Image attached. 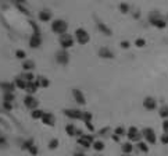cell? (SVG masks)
Here are the masks:
<instances>
[{
	"instance_id": "cell-1",
	"label": "cell",
	"mask_w": 168,
	"mask_h": 156,
	"mask_svg": "<svg viewBox=\"0 0 168 156\" xmlns=\"http://www.w3.org/2000/svg\"><path fill=\"white\" fill-rule=\"evenodd\" d=\"M67 29H68V24L64 21V20H54L51 21V31L57 35H63V33H67Z\"/></svg>"
},
{
	"instance_id": "cell-2",
	"label": "cell",
	"mask_w": 168,
	"mask_h": 156,
	"mask_svg": "<svg viewBox=\"0 0 168 156\" xmlns=\"http://www.w3.org/2000/svg\"><path fill=\"white\" fill-rule=\"evenodd\" d=\"M58 42H60L61 49L68 50L70 47L74 46V43H75V38L72 37V35H70V33H63V35H60V38H58Z\"/></svg>"
},
{
	"instance_id": "cell-3",
	"label": "cell",
	"mask_w": 168,
	"mask_h": 156,
	"mask_svg": "<svg viewBox=\"0 0 168 156\" xmlns=\"http://www.w3.org/2000/svg\"><path fill=\"white\" fill-rule=\"evenodd\" d=\"M74 35H75V39L79 45H88L89 43L90 37H89V33H88V31H86L85 28H76Z\"/></svg>"
},
{
	"instance_id": "cell-4",
	"label": "cell",
	"mask_w": 168,
	"mask_h": 156,
	"mask_svg": "<svg viewBox=\"0 0 168 156\" xmlns=\"http://www.w3.org/2000/svg\"><path fill=\"white\" fill-rule=\"evenodd\" d=\"M149 20H150L151 25L156 27V28H158V29H164L165 27H167V21H165L158 13H156V11H154L151 15H149Z\"/></svg>"
},
{
	"instance_id": "cell-5",
	"label": "cell",
	"mask_w": 168,
	"mask_h": 156,
	"mask_svg": "<svg viewBox=\"0 0 168 156\" xmlns=\"http://www.w3.org/2000/svg\"><path fill=\"white\" fill-rule=\"evenodd\" d=\"M142 135L143 138L146 139L147 144H150V145H154L156 144V141H157V137H156V132H154L153 128L150 127H146L142 130Z\"/></svg>"
},
{
	"instance_id": "cell-6",
	"label": "cell",
	"mask_w": 168,
	"mask_h": 156,
	"mask_svg": "<svg viewBox=\"0 0 168 156\" xmlns=\"http://www.w3.org/2000/svg\"><path fill=\"white\" fill-rule=\"evenodd\" d=\"M126 137H128V139L131 142H139L143 135H142V131H139L135 126H132V127H129L128 131H126Z\"/></svg>"
},
{
	"instance_id": "cell-7",
	"label": "cell",
	"mask_w": 168,
	"mask_h": 156,
	"mask_svg": "<svg viewBox=\"0 0 168 156\" xmlns=\"http://www.w3.org/2000/svg\"><path fill=\"white\" fill-rule=\"evenodd\" d=\"M56 62L61 65H67L70 63V53L65 49H60L56 52Z\"/></svg>"
},
{
	"instance_id": "cell-8",
	"label": "cell",
	"mask_w": 168,
	"mask_h": 156,
	"mask_svg": "<svg viewBox=\"0 0 168 156\" xmlns=\"http://www.w3.org/2000/svg\"><path fill=\"white\" fill-rule=\"evenodd\" d=\"M24 105H25L26 109L35 110L39 107V100H38L33 95H26L25 98H24Z\"/></svg>"
},
{
	"instance_id": "cell-9",
	"label": "cell",
	"mask_w": 168,
	"mask_h": 156,
	"mask_svg": "<svg viewBox=\"0 0 168 156\" xmlns=\"http://www.w3.org/2000/svg\"><path fill=\"white\" fill-rule=\"evenodd\" d=\"M63 112H64V114L68 119H72V120H82V116H83V112H81L79 109H64Z\"/></svg>"
},
{
	"instance_id": "cell-10",
	"label": "cell",
	"mask_w": 168,
	"mask_h": 156,
	"mask_svg": "<svg viewBox=\"0 0 168 156\" xmlns=\"http://www.w3.org/2000/svg\"><path fill=\"white\" fill-rule=\"evenodd\" d=\"M72 96H74V99H75V102L78 103V105H81V106L86 105V98H85V95H83V92L81 91V89H78V88H72Z\"/></svg>"
},
{
	"instance_id": "cell-11",
	"label": "cell",
	"mask_w": 168,
	"mask_h": 156,
	"mask_svg": "<svg viewBox=\"0 0 168 156\" xmlns=\"http://www.w3.org/2000/svg\"><path fill=\"white\" fill-rule=\"evenodd\" d=\"M29 47L31 49H39L40 45H42V37L40 33H32L31 38H29Z\"/></svg>"
},
{
	"instance_id": "cell-12",
	"label": "cell",
	"mask_w": 168,
	"mask_h": 156,
	"mask_svg": "<svg viewBox=\"0 0 168 156\" xmlns=\"http://www.w3.org/2000/svg\"><path fill=\"white\" fill-rule=\"evenodd\" d=\"M143 107L149 112H153V110L157 109V100L151 96H147V98L143 99Z\"/></svg>"
},
{
	"instance_id": "cell-13",
	"label": "cell",
	"mask_w": 168,
	"mask_h": 156,
	"mask_svg": "<svg viewBox=\"0 0 168 156\" xmlns=\"http://www.w3.org/2000/svg\"><path fill=\"white\" fill-rule=\"evenodd\" d=\"M42 123L45 126H47V127H54V124H56V116L50 112H45V114L42 117Z\"/></svg>"
},
{
	"instance_id": "cell-14",
	"label": "cell",
	"mask_w": 168,
	"mask_h": 156,
	"mask_svg": "<svg viewBox=\"0 0 168 156\" xmlns=\"http://www.w3.org/2000/svg\"><path fill=\"white\" fill-rule=\"evenodd\" d=\"M78 144L79 145H82L83 148H90L93 144V137L92 135H85L82 134L81 137L78 138Z\"/></svg>"
},
{
	"instance_id": "cell-15",
	"label": "cell",
	"mask_w": 168,
	"mask_h": 156,
	"mask_svg": "<svg viewBox=\"0 0 168 156\" xmlns=\"http://www.w3.org/2000/svg\"><path fill=\"white\" fill-rule=\"evenodd\" d=\"M15 88H17V85H15V82H8V81H2L0 82V89L6 94V92H14Z\"/></svg>"
},
{
	"instance_id": "cell-16",
	"label": "cell",
	"mask_w": 168,
	"mask_h": 156,
	"mask_svg": "<svg viewBox=\"0 0 168 156\" xmlns=\"http://www.w3.org/2000/svg\"><path fill=\"white\" fill-rule=\"evenodd\" d=\"M38 17H39V21H42V22H49L51 18H53V14H51V11H50V10H47V8H43L42 11H39Z\"/></svg>"
},
{
	"instance_id": "cell-17",
	"label": "cell",
	"mask_w": 168,
	"mask_h": 156,
	"mask_svg": "<svg viewBox=\"0 0 168 156\" xmlns=\"http://www.w3.org/2000/svg\"><path fill=\"white\" fill-rule=\"evenodd\" d=\"M65 132H67L68 137H75V135H82V131L78 130V128L74 126V124H67V127H65Z\"/></svg>"
},
{
	"instance_id": "cell-18",
	"label": "cell",
	"mask_w": 168,
	"mask_h": 156,
	"mask_svg": "<svg viewBox=\"0 0 168 156\" xmlns=\"http://www.w3.org/2000/svg\"><path fill=\"white\" fill-rule=\"evenodd\" d=\"M36 85H38V88H47L49 85H50V81H49V78H46L45 75H39V77H36V80H35Z\"/></svg>"
},
{
	"instance_id": "cell-19",
	"label": "cell",
	"mask_w": 168,
	"mask_h": 156,
	"mask_svg": "<svg viewBox=\"0 0 168 156\" xmlns=\"http://www.w3.org/2000/svg\"><path fill=\"white\" fill-rule=\"evenodd\" d=\"M97 55H99V57H101V59H114V53H113L108 47H100Z\"/></svg>"
},
{
	"instance_id": "cell-20",
	"label": "cell",
	"mask_w": 168,
	"mask_h": 156,
	"mask_svg": "<svg viewBox=\"0 0 168 156\" xmlns=\"http://www.w3.org/2000/svg\"><path fill=\"white\" fill-rule=\"evenodd\" d=\"M96 25H97V29H99V31H100L103 35H107V37H111V35H113V31H111V29L108 28V27L106 25L104 22L97 21V22H96Z\"/></svg>"
},
{
	"instance_id": "cell-21",
	"label": "cell",
	"mask_w": 168,
	"mask_h": 156,
	"mask_svg": "<svg viewBox=\"0 0 168 156\" xmlns=\"http://www.w3.org/2000/svg\"><path fill=\"white\" fill-rule=\"evenodd\" d=\"M39 88H38V85H36L35 81H28V84H26V88L25 91L28 92V95H33L36 91H38Z\"/></svg>"
},
{
	"instance_id": "cell-22",
	"label": "cell",
	"mask_w": 168,
	"mask_h": 156,
	"mask_svg": "<svg viewBox=\"0 0 168 156\" xmlns=\"http://www.w3.org/2000/svg\"><path fill=\"white\" fill-rule=\"evenodd\" d=\"M35 68V62H33V60H24V63H22V70H24V71H32V70Z\"/></svg>"
},
{
	"instance_id": "cell-23",
	"label": "cell",
	"mask_w": 168,
	"mask_h": 156,
	"mask_svg": "<svg viewBox=\"0 0 168 156\" xmlns=\"http://www.w3.org/2000/svg\"><path fill=\"white\" fill-rule=\"evenodd\" d=\"M14 82H15V85H17L18 89H24V91H25L26 84H28V81H26V80H24L22 77H18V78H15Z\"/></svg>"
},
{
	"instance_id": "cell-24",
	"label": "cell",
	"mask_w": 168,
	"mask_h": 156,
	"mask_svg": "<svg viewBox=\"0 0 168 156\" xmlns=\"http://www.w3.org/2000/svg\"><path fill=\"white\" fill-rule=\"evenodd\" d=\"M43 114H45V110H42V109H35L31 112V116H32L33 120H42Z\"/></svg>"
},
{
	"instance_id": "cell-25",
	"label": "cell",
	"mask_w": 168,
	"mask_h": 156,
	"mask_svg": "<svg viewBox=\"0 0 168 156\" xmlns=\"http://www.w3.org/2000/svg\"><path fill=\"white\" fill-rule=\"evenodd\" d=\"M121 151H122V153H131L133 151V145L131 144V142H124L121 145Z\"/></svg>"
},
{
	"instance_id": "cell-26",
	"label": "cell",
	"mask_w": 168,
	"mask_h": 156,
	"mask_svg": "<svg viewBox=\"0 0 168 156\" xmlns=\"http://www.w3.org/2000/svg\"><path fill=\"white\" fill-rule=\"evenodd\" d=\"M92 146H93V149H95V151H97V152H101V151L106 148V145H104L103 141H93Z\"/></svg>"
},
{
	"instance_id": "cell-27",
	"label": "cell",
	"mask_w": 168,
	"mask_h": 156,
	"mask_svg": "<svg viewBox=\"0 0 168 156\" xmlns=\"http://www.w3.org/2000/svg\"><path fill=\"white\" fill-rule=\"evenodd\" d=\"M158 114H160L161 119H168V106L164 105V106H161L160 107V112H158Z\"/></svg>"
},
{
	"instance_id": "cell-28",
	"label": "cell",
	"mask_w": 168,
	"mask_h": 156,
	"mask_svg": "<svg viewBox=\"0 0 168 156\" xmlns=\"http://www.w3.org/2000/svg\"><path fill=\"white\" fill-rule=\"evenodd\" d=\"M138 149H139L140 152H143V153L149 152V146H147V142L139 141V142H138Z\"/></svg>"
},
{
	"instance_id": "cell-29",
	"label": "cell",
	"mask_w": 168,
	"mask_h": 156,
	"mask_svg": "<svg viewBox=\"0 0 168 156\" xmlns=\"http://www.w3.org/2000/svg\"><path fill=\"white\" fill-rule=\"evenodd\" d=\"M14 99H15V95H14V92H6L4 94V96H3V100L4 102H14Z\"/></svg>"
},
{
	"instance_id": "cell-30",
	"label": "cell",
	"mask_w": 168,
	"mask_h": 156,
	"mask_svg": "<svg viewBox=\"0 0 168 156\" xmlns=\"http://www.w3.org/2000/svg\"><path fill=\"white\" fill-rule=\"evenodd\" d=\"M33 145V139L32 138H29V139H26V141H24V144H22V151H28L29 148H31V146Z\"/></svg>"
},
{
	"instance_id": "cell-31",
	"label": "cell",
	"mask_w": 168,
	"mask_h": 156,
	"mask_svg": "<svg viewBox=\"0 0 168 156\" xmlns=\"http://www.w3.org/2000/svg\"><path fill=\"white\" fill-rule=\"evenodd\" d=\"M129 10H131V7H129L128 3H121L120 4V11H121L122 14H128Z\"/></svg>"
},
{
	"instance_id": "cell-32",
	"label": "cell",
	"mask_w": 168,
	"mask_h": 156,
	"mask_svg": "<svg viewBox=\"0 0 168 156\" xmlns=\"http://www.w3.org/2000/svg\"><path fill=\"white\" fill-rule=\"evenodd\" d=\"M21 77L24 78V80H26V81H35V80H36L31 71H24V74H22Z\"/></svg>"
},
{
	"instance_id": "cell-33",
	"label": "cell",
	"mask_w": 168,
	"mask_h": 156,
	"mask_svg": "<svg viewBox=\"0 0 168 156\" xmlns=\"http://www.w3.org/2000/svg\"><path fill=\"white\" fill-rule=\"evenodd\" d=\"M15 57L20 59V60H25V57H26L25 50H22V49H18V50H15Z\"/></svg>"
},
{
	"instance_id": "cell-34",
	"label": "cell",
	"mask_w": 168,
	"mask_h": 156,
	"mask_svg": "<svg viewBox=\"0 0 168 156\" xmlns=\"http://www.w3.org/2000/svg\"><path fill=\"white\" fill-rule=\"evenodd\" d=\"M82 121H83V123H90V121H92V113H89V112H83Z\"/></svg>"
},
{
	"instance_id": "cell-35",
	"label": "cell",
	"mask_w": 168,
	"mask_h": 156,
	"mask_svg": "<svg viewBox=\"0 0 168 156\" xmlns=\"http://www.w3.org/2000/svg\"><path fill=\"white\" fill-rule=\"evenodd\" d=\"M114 134L120 135V137H124V135H126V131H125V128L124 127H117L114 130Z\"/></svg>"
},
{
	"instance_id": "cell-36",
	"label": "cell",
	"mask_w": 168,
	"mask_h": 156,
	"mask_svg": "<svg viewBox=\"0 0 168 156\" xmlns=\"http://www.w3.org/2000/svg\"><path fill=\"white\" fill-rule=\"evenodd\" d=\"M58 146V139L57 138H53L49 141V149H56Z\"/></svg>"
},
{
	"instance_id": "cell-37",
	"label": "cell",
	"mask_w": 168,
	"mask_h": 156,
	"mask_svg": "<svg viewBox=\"0 0 168 156\" xmlns=\"http://www.w3.org/2000/svg\"><path fill=\"white\" fill-rule=\"evenodd\" d=\"M146 45V40L143 39V38H138V39L135 40V46L136 47H143Z\"/></svg>"
},
{
	"instance_id": "cell-38",
	"label": "cell",
	"mask_w": 168,
	"mask_h": 156,
	"mask_svg": "<svg viewBox=\"0 0 168 156\" xmlns=\"http://www.w3.org/2000/svg\"><path fill=\"white\" fill-rule=\"evenodd\" d=\"M29 25L32 27V29H33V32H32V33H40V29H39V27L36 25V22H35V21H29Z\"/></svg>"
},
{
	"instance_id": "cell-39",
	"label": "cell",
	"mask_w": 168,
	"mask_h": 156,
	"mask_svg": "<svg viewBox=\"0 0 168 156\" xmlns=\"http://www.w3.org/2000/svg\"><path fill=\"white\" fill-rule=\"evenodd\" d=\"M160 141H161V144H164V145H168V132H164V134H161Z\"/></svg>"
},
{
	"instance_id": "cell-40",
	"label": "cell",
	"mask_w": 168,
	"mask_h": 156,
	"mask_svg": "<svg viewBox=\"0 0 168 156\" xmlns=\"http://www.w3.org/2000/svg\"><path fill=\"white\" fill-rule=\"evenodd\" d=\"M28 152L31 153V155H32V156H36V155H38V152H39V151H38V148H36V145H32V146H31V148L28 149Z\"/></svg>"
},
{
	"instance_id": "cell-41",
	"label": "cell",
	"mask_w": 168,
	"mask_h": 156,
	"mask_svg": "<svg viewBox=\"0 0 168 156\" xmlns=\"http://www.w3.org/2000/svg\"><path fill=\"white\" fill-rule=\"evenodd\" d=\"M15 6H17V8H20V10H21V13H22V14L29 15V11H28V8H25V7H24V6H22V4H15Z\"/></svg>"
},
{
	"instance_id": "cell-42",
	"label": "cell",
	"mask_w": 168,
	"mask_h": 156,
	"mask_svg": "<svg viewBox=\"0 0 168 156\" xmlns=\"http://www.w3.org/2000/svg\"><path fill=\"white\" fill-rule=\"evenodd\" d=\"M3 107L7 112H10V110H13V103L11 102H3Z\"/></svg>"
},
{
	"instance_id": "cell-43",
	"label": "cell",
	"mask_w": 168,
	"mask_h": 156,
	"mask_svg": "<svg viewBox=\"0 0 168 156\" xmlns=\"http://www.w3.org/2000/svg\"><path fill=\"white\" fill-rule=\"evenodd\" d=\"M120 46H121L122 49H129V47H131V43H129V40H122L121 43H120Z\"/></svg>"
},
{
	"instance_id": "cell-44",
	"label": "cell",
	"mask_w": 168,
	"mask_h": 156,
	"mask_svg": "<svg viewBox=\"0 0 168 156\" xmlns=\"http://www.w3.org/2000/svg\"><path fill=\"white\" fill-rule=\"evenodd\" d=\"M163 130H164V132H168V119L163 121Z\"/></svg>"
},
{
	"instance_id": "cell-45",
	"label": "cell",
	"mask_w": 168,
	"mask_h": 156,
	"mask_svg": "<svg viewBox=\"0 0 168 156\" xmlns=\"http://www.w3.org/2000/svg\"><path fill=\"white\" fill-rule=\"evenodd\" d=\"M108 131H110V128H108V127H106V128H101V130L99 131V135H101V137H103V135H106V134H107Z\"/></svg>"
},
{
	"instance_id": "cell-46",
	"label": "cell",
	"mask_w": 168,
	"mask_h": 156,
	"mask_svg": "<svg viewBox=\"0 0 168 156\" xmlns=\"http://www.w3.org/2000/svg\"><path fill=\"white\" fill-rule=\"evenodd\" d=\"M4 145H7V139L0 135V146H4Z\"/></svg>"
},
{
	"instance_id": "cell-47",
	"label": "cell",
	"mask_w": 168,
	"mask_h": 156,
	"mask_svg": "<svg viewBox=\"0 0 168 156\" xmlns=\"http://www.w3.org/2000/svg\"><path fill=\"white\" fill-rule=\"evenodd\" d=\"M85 126L88 127V130H89V131H92V132L95 131V127L92 126V121H90V123H85Z\"/></svg>"
},
{
	"instance_id": "cell-48",
	"label": "cell",
	"mask_w": 168,
	"mask_h": 156,
	"mask_svg": "<svg viewBox=\"0 0 168 156\" xmlns=\"http://www.w3.org/2000/svg\"><path fill=\"white\" fill-rule=\"evenodd\" d=\"M113 141H115V142H118V141H120V135H117V134H114V135H113Z\"/></svg>"
},
{
	"instance_id": "cell-49",
	"label": "cell",
	"mask_w": 168,
	"mask_h": 156,
	"mask_svg": "<svg viewBox=\"0 0 168 156\" xmlns=\"http://www.w3.org/2000/svg\"><path fill=\"white\" fill-rule=\"evenodd\" d=\"M15 4H24L25 3V0H13Z\"/></svg>"
},
{
	"instance_id": "cell-50",
	"label": "cell",
	"mask_w": 168,
	"mask_h": 156,
	"mask_svg": "<svg viewBox=\"0 0 168 156\" xmlns=\"http://www.w3.org/2000/svg\"><path fill=\"white\" fill-rule=\"evenodd\" d=\"M74 156H85V155H83L82 152H75L74 153Z\"/></svg>"
},
{
	"instance_id": "cell-51",
	"label": "cell",
	"mask_w": 168,
	"mask_h": 156,
	"mask_svg": "<svg viewBox=\"0 0 168 156\" xmlns=\"http://www.w3.org/2000/svg\"><path fill=\"white\" fill-rule=\"evenodd\" d=\"M121 156H129V155H128V153H122Z\"/></svg>"
},
{
	"instance_id": "cell-52",
	"label": "cell",
	"mask_w": 168,
	"mask_h": 156,
	"mask_svg": "<svg viewBox=\"0 0 168 156\" xmlns=\"http://www.w3.org/2000/svg\"><path fill=\"white\" fill-rule=\"evenodd\" d=\"M0 123H2V121H0Z\"/></svg>"
}]
</instances>
